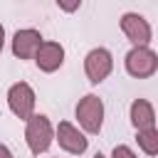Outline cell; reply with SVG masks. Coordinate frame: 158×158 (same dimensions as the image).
Returning a JSON list of instances; mask_svg holds the SVG:
<instances>
[{"label":"cell","mask_w":158,"mask_h":158,"mask_svg":"<svg viewBox=\"0 0 158 158\" xmlns=\"http://www.w3.org/2000/svg\"><path fill=\"white\" fill-rule=\"evenodd\" d=\"M57 141H59V146H62L67 153H84V151H86V138H84V133H81L79 128H74L72 123H67V121H62V123L57 126Z\"/></svg>","instance_id":"9c48e42d"},{"label":"cell","mask_w":158,"mask_h":158,"mask_svg":"<svg viewBox=\"0 0 158 158\" xmlns=\"http://www.w3.org/2000/svg\"><path fill=\"white\" fill-rule=\"evenodd\" d=\"M94 158H104V156H101V153H96V156H94Z\"/></svg>","instance_id":"2e32d148"},{"label":"cell","mask_w":158,"mask_h":158,"mask_svg":"<svg viewBox=\"0 0 158 158\" xmlns=\"http://www.w3.org/2000/svg\"><path fill=\"white\" fill-rule=\"evenodd\" d=\"M111 67H114L111 54H109V49H104V47L91 49V52L86 54V59H84V69H86V77H89L91 84L104 81V79L111 74Z\"/></svg>","instance_id":"5b68a950"},{"label":"cell","mask_w":158,"mask_h":158,"mask_svg":"<svg viewBox=\"0 0 158 158\" xmlns=\"http://www.w3.org/2000/svg\"><path fill=\"white\" fill-rule=\"evenodd\" d=\"M2 42H5V30H2V25H0V49H2Z\"/></svg>","instance_id":"9a60e30c"},{"label":"cell","mask_w":158,"mask_h":158,"mask_svg":"<svg viewBox=\"0 0 158 158\" xmlns=\"http://www.w3.org/2000/svg\"><path fill=\"white\" fill-rule=\"evenodd\" d=\"M121 30L136 47H146L151 42V25L138 12H126L121 17Z\"/></svg>","instance_id":"8992f818"},{"label":"cell","mask_w":158,"mask_h":158,"mask_svg":"<svg viewBox=\"0 0 158 158\" xmlns=\"http://www.w3.org/2000/svg\"><path fill=\"white\" fill-rule=\"evenodd\" d=\"M77 118H79V123H81V128L86 133H99L101 123H104V104H101V99L94 96V94H86L77 106Z\"/></svg>","instance_id":"7a4b0ae2"},{"label":"cell","mask_w":158,"mask_h":158,"mask_svg":"<svg viewBox=\"0 0 158 158\" xmlns=\"http://www.w3.org/2000/svg\"><path fill=\"white\" fill-rule=\"evenodd\" d=\"M0 158H12L10 148H7V146H2V143H0Z\"/></svg>","instance_id":"5bb4252c"},{"label":"cell","mask_w":158,"mask_h":158,"mask_svg":"<svg viewBox=\"0 0 158 158\" xmlns=\"http://www.w3.org/2000/svg\"><path fill=\"white\" fill-rule=\"evenodd\" d=\"M138 146H141L148 156H156V153H158V131H156V128H143V131H138Z\"/></svg>","instance_id":"8fae6325"},{"label":"cell","mask_w":158,"mask_h":158,"mask_svg":"<svg viewBox=\"0 0 158 158\" xmlns=\"http://www.w3.org/2000/svg\"><path fill=\"white\" fill-rule=\"evenodd\" d=\"M111 158H138L128 146H116L114 148V153H111Z\"/></svg>","instance_id":"7c38bea8"},{"label":"cell","mask_w":158,"mask_h":158,"mask_svg":"<svg viewBox=\"0 0 158 158\" xmlns=\"http://www.w3.org/2000/svg\"><path fill=\"white\" fill-rule=\"evenodd\" d=\"M25 138H27V146H30V151H32L35 156L44 153V151L49 148V143H52V123H49V118L42 116V114H37V116L32 114V116L27 118Z\"/></svg>","instance_id":"6da1fadb"},{"label":"cell","mask_w":158,"mask_h":158,"mask_svg":"<svg viewBox=\"0 0 158 158\" xmlns=\"http://www.w3.org/2000/svg\"><path fill=\"white\" fill-rule=\"evenodd\" d=\"M158 69V57L148 47H133L126 54V72L136 79H146Z\"/></svg>","instance_id":"3957f363"},{"label":"cell","mask_w":158,"mask_h":158,"mask_svg":"<svg viewBox=\"0 0 158 158\" xmlns=\"http://www.w3.org/2000/svg\"><path fill=\"white\" fill-rule=\"evenodd\" d=\"M7 104H10V109H12V114L17 118L27 121L32 116V109H35V91H32V86L25 84V81L12 84L10 91H7Z\"/></svg>","instance_id":"277c9868"},{"label":"cell","mask_w":158,"mask_h":158,"mask_svg":"<svg viewBox=\"0 0 158 158\" xmlns=\"http://www.w3.org/2000/svg\"><path fill=\"white\" fill-rule=\"evenodd\" d=\"M131 123L143 131V128H153L156 123V114H153V106L146 101V99H136L131 104Z\"/></svg>","instance_id":"30bf717a"},{"label":"cell","mask_w":158,"mask_h":158,"mask_svg":"<svg viewBox=\"0 0 158 158\" xmlns=\"http://www.w3.org/2000/svg\"><path fill=\"white\" fill-rule=\"evenodd\" d=\"M79 2H81V0H57V5H59L64 12H74V10L79 7Z\"/></svg>","instance_id":"4fadbf2b"},{"label":"cell","mask_w":158,"mask_h":158,"mask_svg":"<svg viewBox=\"0 0 158 158\" xmlns=\"http://www.w3.org/2000/svg\"><path fill=\"white\" fill-rule=\"evenodd\" d=\"M35 62L42 72H54L64 62V47L57 42H42L35 52Z\"/></svg>","instance_id":"ba28073f"},{"label":"cell","mask_w":158,"mask_h":158,"mask_svg":"<svg viewBox=\"0 0 158 158\" xmlns=\"http://www.w3.org/2000/svg\"><path fill=\"white\" fill-rule=\"evenodd\" d=\"M40 44H42V35L37 30H17L12 37V54L20 59H32Z\"/></svg>","instance_id":"52a82bcc"}]
</instances>
